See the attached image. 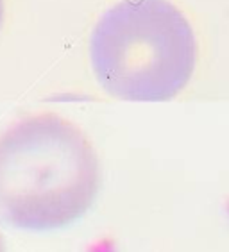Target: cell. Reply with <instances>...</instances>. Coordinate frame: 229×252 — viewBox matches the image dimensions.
Listing matches in <instances>:
<instances>
[{"label":"cell","instance_id":"6da1fadb","mask_svg":"<svg viewBox=\"0 0 229 252\" xmlns=\"http://www.w3.org/2000/svg\"><path fill=\"white\" fill-rule=\"evenodd\" d=\"M102 185L86 132L58 113L15 122L0 136V222L22 231H56L83 219Z\"/></svg>","mask_w":229,"mask_h":252},{"label":"cell","instance_id":"7a4b0ae2","mask_svg":"<svg viewBox=\"0 0 229 252\" xmlns=\"http://www.w3.org/2000/svg\"><path fill=\"white\" fill-rule=\"evenodd\" d=\"M88 56L109 97L165 102L192 81L199 45L190 20L170 0H120L93 25Z\"/></svg>","mask_w":229,"mask_h":252},{"label":"cell","instance_id":"3957f363","mask_svg":"<svg viewBox=\"0 0 229 252\" xmlns=\"http://www.w3.org/2000/svg\"><path fill=\"white\" fill-rule=\"evenodd\" d=\"M4 18H5V2L0 0V31H2V25H4Z\"/></svg>","mask_w":229,"mask_h":252},{"label":"cell","instance_id":"277c9868","mask_svg":"<svg viewBox=\"0 0 229 252\" xmlns=\"http://www.w3.org/2000/svg\"><path fill=\"white\" fill-rule=\"evenodd\" d=\"M0 252H5V242H4V236L0 233Z\"/></svg>","mask_w":229,"mask_h":252}]
</instances>
